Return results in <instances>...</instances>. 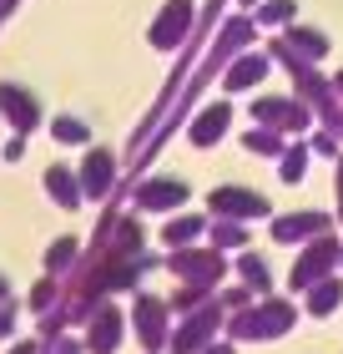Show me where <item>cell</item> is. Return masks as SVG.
Returning a JSON list of instances; mask_svg holds the SVG:
<instances>
[{"instance_id": "cell-1", "label": "cell", "mask_w": 343, "mask_h": 354, "mask_svg": "<svg viewBox=\"0 0 343 354\" xmlns=\"http://www.w3.org/2000/svg\"><path fill=\"white\" fill-rule=\"evenodd\" d=\"M268 61L273 66H283L288 71V82H293V96L313 111V127H323V132H338L343 137V96L333 91V76H323L313 61H303V56H293L283 36L268 41Z\"/></svg>"}, {"instance_id": "cell-2", "label": "cell", "mask_w": 343, "mask_h": 354, "mask_svg": "<svg viewBox=\"0 0 343 354\" xmlns=\"http://www.w3.org/2000/svg\"><path fill=\"white\" fill-rule=\"evenodd\" d=\"M293 324H298V304L283 299V294H268V299H253L248 309L227 314L222 339H233V344H268V339L293 334Z\"/></svg>"}, {"instance_id": "cell-3", "label": "cell", "mask_w": 343, "mask_h": 354, "mask_svg": "<svg viewBox=\"0 0 343 354\" xmlns=\"http://www.w3.org/2000/svg\"><path fill=\"white\" fill-rule=\"evenodd\" d=\"M167 268L182 279L187 288H202V294H217L222 288V279L233 273V263H227V253H217V248H172L167 253Z\"/></svg>"}, {"instance_id": "cell-4", "label": "cell", "mask_w": 343, "mask_h": 354, "mask_svg": "<svg viewBox=\"0 0 343 354\" xmlns=\"http://www.w3.org/2000/svg\"><path fill=\"white\" fill-rule=\"evenodd\" d=\"M222 324H227V314H222V304L217 294H212L207 304H197L192 314H182L172 324V339H167V354H202L212 339H222Z\"/></svg>"}, {"instance_id": "cell-5", "label": "cell", "mask_w": 343, "mask_h": 354, "mask_svg": "<svg viewBox=\"0 0 343 354\" xmlns=\"http://www.w3.org/2000/svg\"><path fill=\"white\" fill-rule=\"evenodd\" d=\"M338 259H343V238L338 233H323V238H313V243H303L298 259H293V268H288V288L308 294L313 283H323V279L338 273Z\"/></svg>"}, {"instance_id": "cell-6", "label": "cell", "mask_w": 343, "mask_h": 354, "mask_svg": "<svg viewBox=\"0 0 343 354\" xmlns=\"http://www.w3.org/2000/svg\"><path fill=\"white\" fill-rule=\"evenodd\" d=\"M126 329L137 334V344L146 354H161L167 339H172V309H167V299H161V294H137L132 309H126Z\"/></svg>"}, {"instance_id": "cell-7", "label": "cell", "mask_w": 343, "mask_h": 354, "mask_svg": "<svg viewBox=\"0 0 343 354\" xmlns=\"http://www.w3.org/2000/svg\"><path fill=\"white\" fill-rule=\"evenodd\" d=\"M197 0H167L157 15H152V30H146V41H152V51H182L192 41V30H197Z\"/></svg>"}, {"instance_id": "cell-8", "label": "cell", "mask_w": 343, "mask_h": 354, "mask_svg": "<svg viewBox=\"0 0 343 354\" xmlns=\"http://www.w3.org/2000/svg\"><path fill=\"white\" fill-rule=\"evenodd\" d=\"M253 122L257 127H273V132H283V137H303L308 127H313V111H308L298 96H253Z\"/></svg>"}, {"instance_id": "cell-9", "label": "cell", "mask_w": 343, "mask_h": 354, "mask_svg": "<svg viewBox=\"0 0 343 354\" xmlns=\"http://www.w3.org/2000/svg\"><path fill=\"white\" fill-rule=\"evenodd\" d=\"M207 207L212 218H233V223H253V218H273V203L268 192L257 187H242V183H222L207 192Z\"/></svg>"}, {"instance_id": "cell-10", "label": "cell", "mask_w": 343, "mask_h": 354, "mask_svg": "<svg viewBox=\"0 0 343 354\" xmlns=\"http://www.w3.org/2000/svg\"><path fill=\"white\" fill-rule=\"evenodd\" d=\"M323 233H333V218L323 213V207H298V213L268 218V238L283 243V248H303V243H313V238H323Z\"/></svg>"}, {"instance_id": "cell-11", "label": "cell", "mask_w": 343, "mask_h": 354, "mask_svg": "<svg viewBox=\"0 0 343 354\" xmlns=\"http://www.w3.org/2000/svg\"><path fill=\"white\" fill-rule=\"evenodd\" d=\"M117 167H121V157L111 152V147H86V157H81V198H91V203H111L117 198Z\"/></svg>"}, {"instance_id": "cell-12", "label": "cell", "mask_w": 343, "mask_h": 354, "mask_svg": "<svg viewBox=\"0 0 343 354\" xmlns=\"http://www.w3.org/2000/svg\"><path fill=\"white\" fill-rule=\"evenodd\" d=\"M192 187L182 177H137L132 183V207L137 213H177V207H187Z\"/></svg>"}, {"instance_id": "cell-13", "label": "cell", "mask_w": 343, "mask_h": 354, "mask_svg": "<svg viewBox=\"0 0 343 354\" xmlns=\"http://www.w3.org/2000/svg\"><path fill=\"white\" fill-rule=\"evenodd\" d=\"M0 117H6V127L15 137H30L46 122L41 117V96L30 86H21V82H0Z\"/></svg>"}, {"instance_id": "cell-14", "label": "cell", "mask_w": 343, "mask_h": 354, "mask_svg": "<svg viewBox=\"0 0 343 354\" xmlns=\"http://www.w3.org/2000/svg\"><path fill=\"white\" fill-rule=\"evenodd\" d=\"M121 339H126V314L117 309V304H96L91 309V319H86V354H117L121 349Z\"/></svg>"}, {"instance_id": "cell-15", "label": "cell", "mask_w": 343, "mask_h": 354, "mask_svg": "<svg viewBox=\"0 0 343 354\" xmlns=\"http://www.w3.org/2000/svg\"><path fill=\"white\" fill-rule=\"evenodd\" d=\"M227 127H233V96H222V102H207L202 111H192L187 142H192V147H217V142L227 137Z\"/></svg>"}, {"instance_id": "cell-16", "label": "cell", "mask_w": 343, "mask_h": 354, "mask_svg": "<svg viewBox=\"0 0 343 354\" xmlns=\"http://www.w3.org/2000/svg\"><path fill=\"white\" fill-rule=\"evenodd\" d=\"M268 71H273L268 51H242L237 61H227V71L217 76V82H222V91H227V96H237V91L263 86V82H268Z\"/></svg>"}, {"instance_id": "cell-17", "label": "cell", "mask_w": 343, "mask_h": 354, "mask_svg": "<svg viewBox=\"0 0 343 354\" xmlns=\"http://www.w3.org/2000/svg\"><path fill=\"white\" fill-rule=\"evenodd\" d=\"M41 187H46V198H51L56 207H66V213H76L81 203V177H76V167H66V162H51L46 167V177H41Z\"/></svg>"}, {"instance_id": "cell-18", "label": "cell", "mask_w": 343, "mask_h": 354, "mask_svg": "<svg viewBox=\"0 0 343 354\" xmlns=\"http://www.w3.org/2000/svg\"><path fill=\"white\" fill-rule=\"evenodd\" d=\"M207 213H172L167 223H161V243L167 248H192V243H202L207 238Z\"/></svg>"}, {"instance_id": "cell-19", "label": "cell", "mask_w": 343, "mask_h": 354, "mask_svg": "<svg viewBox=\"0 0 343 354\" xmlns=\"http://www.w3.org/2000/svg\"><path fill=\"white\" fill-rule=\"evenodd\" d=\"M233 273L242 279V288H253V299H268V294H273V268H268L263 253L242 248L237 259H233Z\"/></svg>"}, {"instance_id": "cell-20", "label": "cell", "mask_w": 343, "mask_h": 354, "mask_svg": "<svg viewBox=\"0 0 343 354\" xmlns=\"http://www.w3.org/2000/svg\"><path fill=\"white\" fill-rule=\"evenodd\" d=\"M283 46H288V51H293V56H303V61H313V66H318V61H323V56H329V51H333V46H329V36H323V30H318V26H298V21H293V26L283 30Z\"/></svg>"}, {"instance_id": "cell-21", "label": "cell", "mask_w": 343, "mask_h": 354, "mask_svg": "<svg viewBox=\"0 0 343 354\" xmlns=\"http://www.w3.org/2000/svg\"><path fill=\"white\" fill-rule=\"evenodd\" d=\"M338 304H343V279L333 273V279H323V283H313V288L303 294V314L329 319V314H338Z\"/></svg>"}, {"instance_id": "cell-22", "label": "cell", "mask_w": 343, "mask_h": 354, "mask_svg": "<svg viewBox=\"0 0 343 354\" xmlns=\"http://www.w3.org/2000/svg\"><path fill=\"white\" fill-rule=\"evenodd\" d=\"M81 248H86V243H81V238H56V243L46 248V273L66 283V279H71V268L81 263Z\"/></svg>"}, {"instance_id": "cell-23", "label": "cell", "mask_w": 343, "mask_h": 354, "mask_svg": "<svg viewBox=\"0 0 343 354\" xmlns=\"http://www.w3.org/2000/svg\"><path fill=\"white\" fill-rule=\"evenodd\" d=\"M61 294H66V283L51 279V273H41V279L30 283V294H26V309L36 314V319H46L51 309H61Z\"/></svg>"}, {"instance_id": "cell-24", "label": "cell", "mask_w": 343, "mask_h": 354, "mask_svg": "<svg viewBox=\"0 0 343 354\" xmlns=\"http://www.w3.org/2000/svg\"><path fill=\"white\" fill-rule=\"evenodd\" d=\"M207 243L217 248V253H242L248 248V223H233V218H212L207 223Z\"/></svg>"}, {"instance_id": "cell-25", "label": "cell", "mask_w": 343, "mask_h": 354, "mask_svg": "<svg viewBox=\"0 0 343 354\" xmlns=\"http://www.w3.org/2000/svg\"><path fill=\"white\" fill-rule=\"evenodd\" d=\"M253 21L257 30H288L298 21V0H263V6H253Z\"/></svg>"}, {"instance_id": "cell-26", "label": "cell", "mask_w": 343, "mask_h": 354, "mask_svg": "<svg viewBox=\"0 0 343 354\" xmlns=\"http://www.w3.org/2000/svg\"><path fill=\"white\" fill-rule=\"evenodd\" d=\"M308 162H313V152H308V142H288L283 157H277V177H283L288 187H298L308 177Z\"/></svg>"}, {"instance_id": "cell-27", "label": "cell", "mask_w": 343, "mask_h": 354, "mask_svg": "<svg viewBox=\"0 0 343 354\" xmlns=\"http://www.w3.org/2000/svg\"><path fill=\"white\" fill-rule=\"evenodd\" d=\"M242 147H248L253 157H283V147H288V137L283 132H273V127H248V132H242Z\"/></svg>"}, {"instance_id": "cell-28", "label": "cell", "mask_w": 343, "mask_h": 354, "mask_svg": "<svg viewBox=\"0 0 343 354\" xmlns=\"http://www.w3.org/2000/svg\"><path fill=\"white\" fill-rule=\"evenodd\" d=\"M51 137L61 142V147H86V142H91V127L66 111V117H56V122H51Z\"/></svg>"}, {"instance_id": "cell-29", "label": "cell", "mask_w": 343, "mask_h": 354, "mask_svg": "<svg viewBox=\"0 0 343 354\" xmlns=\"http://www.w3.org/2000/svg\"><path fill=\"white\" fill-rule=\"evenodd\" d=\"M207 299H212V294H202V288H187V283H182V288H177V294L167 299V309L182 319V314H192V309H197V304H207Z\"/></svg>"}, {"instance_id": "cell-30", "label": "cell", "mask_w": 343, "mask_h": 354, "mask_svg": "<svg viewBox=\"0 0 343 354\" xmlns=\"http://www.w3.org/2000/svg\"><path fill=\"white\" fill-rule=\"evenodd\" d=\"M308 152H313V157H333V162H338V152H343V137H338V132H323V127H318V132L308 137Z\"/></svg>"}, {"instance_id": "cell-31", "label": "cell", "mask_w": 343, "mask_h": 354, "mask_svg": "<svg viewBox=\"0 0 343 354\" xmlns=\"http://www.w3.org/2000/svg\"><path fill=\"white\" fill-rule=\"evenodd\" d=\"M217 304H222V314H237V309H248V304H253V288H222V294H217Z\"/></svg>"}, {"instance_id": "cell-32", "label": "cell", "mask_w": 343, "mask_h": 354, "mask_svg": "<svg viewBox=\"0 0 343 354\" xmlns=\"http://www.w3.org/2000/svg\"><path fill=\"white\" fill-rule=\"evenodd\" d=\"M15 334V299H0V339Z\"/></svg>"}, {"instance_id": "cell-33", "label": "cell", "mask_w": 343, "mask_h": 354, "mask_svg": "<svg viewBox=\"0 0 343 354\" xmlns=\"http://www.w3.org/2000/svg\"><path fill=\"white\" fill-rule=\"evenodd\" d=\"M51 354H86V344L71 339V334H61V339H51Z\"/></svg>"}, {"instance_id": "cell-34", "label": "cell", "mask_w": 343, "mask_h": 354, "mask_svg": "<svg viewBox=\"0 0 343 354\" xmlns=\"http://www.w3.org/2000/svg\"><path fill=\"white\" fill-rule=\"evenodd\" d=\"M333 203H338V223H343V152L333 162Z\"/></svg>"}, {"instance_id": "cell-35", "label": "cell", "mask_w": 343, "mask_h": 354, "mask_svg": "<svg viewBox=\"0 0 343 354\" xmlns=\"http://www.w3.org/2000/svg\"><path fill=\"white\" fill-rule=\"evenodd\" d=\"M0 157H6V162H21L26 157V137H10L6 147H0Z\"/></svg>"}, {"instance_id": "cell-36", "label": "cell", "mask_w": 343, "mask_h": 354, "mask_svg": "<svg viewBox=\"0 0 343 354\" xmlns=\"http://www.w3.org/2000/svg\"><path fill=\"white\" fill-rule=\"evenodd\" d=\"M10 354H51V344H41V339H21V344H10Z\"/></svg>"}, {"instance_id": "cell-37", "label": "cell", "mask_w": 343, "mask_h": 354, "mask_svg": "<svg viewBox=\"0 0 343 354\" xmlns=\"http://www.w3.org/2000/svg\"><path fill=\"white\" fill-rule=\"evenodd\" d=\"M202 354H237V344H233V339H212Z\"/></svg>"}, {"instance_id": "cell-38", "label": "cell", "mask_w": 343, "mask_h": 354, "mask_svg": "<svg viewBox=\"0 0 343 354\" xmlns=\"http://www.w3.org/2000/svg\"><path fill=\"white\" fill-rule=\"evenodd\" d=\"M15 6H21V0H0V26H6L10 15H15Z\"/></svg>"}, {"instance_id": "cell-39", "label": "cell", "mask_w": 343, "mask_h": 354, "mask_svg": "<svg viewBox=\"0 0 343 354\" xmlns=\"http://www.w3.org/2000/svg\"><path fill=\"white\" fill-rule=\"evenodd\" d=\"M0 299H10V279H6V273H0Z\"/></svg>"}, {"instance_id": "cell-40", "label": "cell", "mask_w": 343, "mask_h": 354, "mask_svg": "<svg viewBox=\"0 0 343 354\" xmlns=\"http://www.w3.org/2000/svg\"><path fill=\"white\" fill-rule=\"evenodd\" d=\"M333 91H338V96H343V71H338V76H333Z\"/></svg>"}, {"instance_id": "cell-41", "label": "cell", "mask_w": 343, "mask_h": 354, "mask_svg": "<svg viewBox=\"0 0 343 354\" xmlns=\"http://www.w3.org/2000/svg\"><path fill=\"white\" fill-rule=\"evenodd\" d=\"M237 6H263V0H237Z\"/></svg>"}, {"instance_id": "cell-42", "label": "cell", "mask_w": 343, "mask_h": 354, "mask_svg": "<svg viewBox=\"0 0 343 354\" xmlns=\"http://www.w3.org/2000/svg\"><path fill=\"white\" fill-rule=\"evenodd\" d=\"M338 268H343V259H338Z\"/></svg>"}]
</instances>
